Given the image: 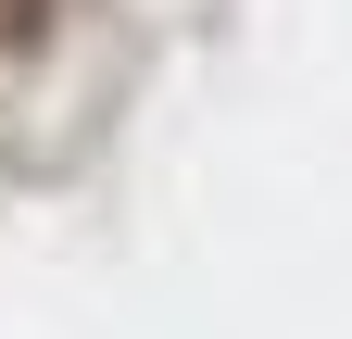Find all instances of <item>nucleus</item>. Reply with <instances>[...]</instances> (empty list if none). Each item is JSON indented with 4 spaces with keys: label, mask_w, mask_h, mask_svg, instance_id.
Instances as JSON below:
<instances>
[{
    "label": "nucleus",
    "mask_w": 352,
    "mask_h": 339,
    "mask_svg": "<svg viewBox=\"0 0 352 339\" xmlns=\"http://www.w3.org/2000/svg\"><path fill=\"white\" fill-rule=\"evenodd\" d=\"M25 25H38V0H0V51H13V38H25Z\"/></svg>",
    "instance_id": "nucleus-1"
}]
</instances>
